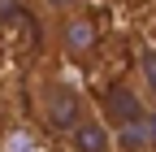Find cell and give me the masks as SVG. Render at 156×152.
I'll return each mask as SVG.
<instances>
[{
  "instance_id": "cell-1",
  "label": "cell",
  "mask_w": 156,
  "mask_h": 152,
  "mask_svg": "<svg viewBox=\"0 0 156 152\" xmlns=\"http://www.w3.org/2000/svg\"><path fill=\"white\" fill-rule=\"evenodd\" d=\"M91 113H95V104L87 100V91L78 87L69 74L48 70V74L35 78V118H39V126H44L48 135L69 139Z\"/></svg>"
},
{
  "instance_id": "cell-2",
  "label": "cell",
  "mask_w": 156,
  "mask_h": 152,
  "mask_svg": "<svg viewBox=\"0 0 156 152\" xmlns=\"http://www.w3.org/2000/svg\"><path fill=\"white\" fill-rule=\"evenodd\" d=\"M100 118L113 126V135H122V130H134V126H147V113H152V100L147 91L139 87L134 74H117V78L100 91Z\"/></svg>"
},
{
  "instance_id": "cell-3",
  "label": "cell",
  "mask_w": 156,
  "mask_h": 152,
  "mask_svg": "<svg viewBox=\"0 0 156 152\" xmlns=\"http://www.w3.org/2000/svg\"><path fill=\"white\" fill-rule=\"evenodd\" d=\"M52 48L65 65H87L95 52H100V26H95L91 9H74V13H61L52 17Z\"/></svg>"
},
{
  "instance_id": "cell-4",
  "label": "cell",
  "mask_w": 156,
  "mask_h": 152,
  "mask_svg": "<svg viewBox=\"0 0 156 152\" xmlns=\"http://www.w3.org/2000/svg\"><path fill=\"white\" fill-rule=\"evenodd\" d=\"M65 143H69V152H117V135H113V126L100 118V109H95Z\"/></svg>"
},
{
  "instance_id": "cell-5",
  "label": "cell",
  "mask_w": 156,
  "mask_h": 152,
  "mask_svg": "<svg viewBox=\"0 0 156 152\" xmlns=\"http://www.w3.org/2000/svg\"><path fill=\"white\" fill-rule=\"evenodd\" d=\"M134 78H139V87L147 91V100L156 104V44H143L139 48V56H134Z\"/></svg>"
},
{
  "instance_id": "cell-6",
  "label": "cell",
  "mask_w": 156,
  "mask_h": 152,
  "mask_svg": "<svg viewBox=\"0 0 156 152\" xmlns=\"http://www.w3.org/2000/svg\"><path fill=\"white\" fill-rule=\"evenodd\" d=\"M39 9H44L48 17H61V13H74V9H83L87 0H35Z\"/></svg>"
},
{
  "instance_id": "cell-7",
  "label": "cell",
  "mask_w": 156,
  "mask_h": 152,
  "mask_svg": "<svg viewBox=\"0 0 156 152\" xmlns=\"http://www.w3.org/2000/svg\"><path fill=\"white\" fill-rule=\"evenodd\" d=\"M22 17V0H0V31H9Z\"/></svg>"
},
{
  "instance_id": "cell-8",
  "label": "cell",
  "mask_w": 156,
  "mask_h": 152,
  "mask_svg": "<svg viewBox=\"0 0 156 152\" xmlns=\"http://www.w3.org/2000/svg\"><path fill=\"white\" fill-rule=\"evenodd\" d=\"M147 143H152V152H156V104H152V113H147Z\"/></svg>"
}]
</instances>
